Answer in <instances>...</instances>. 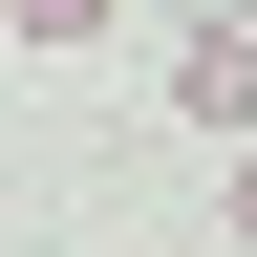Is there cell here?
Returning a JSON list of instances; mask_svg holds the SVG:
<instances>
[{
	"label": "cell",
	"mask_w": 257,
	"mask_h": 257,
	"mask_svg": "<svg viewBox=\"0 0 257 257\" xmlns=\"http://www.w3.org/2000/svg\"><path fill=\"white\" fill-rule=\"evenodd\" d=\"M172 107H193V128H257V22H236V0L172 22Z\"/></svg>",
	"instance_id": "1"
},
{
	"label": "cell",
	"mask_w": 257,
	"mask_h": 257,
	"mask_svg": "<svg viewBox=\"0 0 257 257\" xmlns=\"http://www.w3.org/2000/svg\"><path fill=\"white\" fill-rule=\"evenodd\" d=\"M236 236H257V172H236Z\"/></svg>",
	"instance_id": "2"
}]
</instances>
